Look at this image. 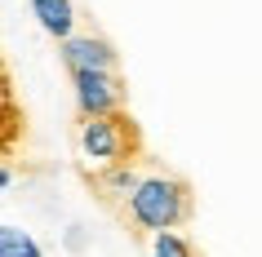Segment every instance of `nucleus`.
I'll use <instances>...</instances> for the list:
<instances>
[{"mask_svg":"<svg viewBox=\"0 0 262 257\" xmlns=\"http://www.w3.org/2000/svg\"><path fill=\"white\" fill-rule=\"evenodd\" d=\"M0 186H5V191H14V186H18V173H14V164H5V169H0Z\"/></svg>","mask_w":262,"mask_h":257,"instance_id":"1a4fd4ad","label":"nucleus"},{"mask_svg":"<svg viewBox=\"0 0 262 257\" xmlns=\"http://www.w3.org/2000/svg\"><path fill=\"white\" fill-rule=\"evenodd\" d=\"M142 169L134 160H124V164H116V169H102V191L107 195H116V200H129L134 191H138V182H142Z\"/></svg>","mask_w":262,"mask_h":257,"instance_id":"423d86ee","label":"nucleus"},{"mask_svg":"<svg viewBox=\"0 0 262 257\" xmlns=\"http://www.w3.org/2000/svg\"><path fill=\"white\" fill-rule=\"evenodd\" d=\"M58 54H62L67 71H116V49H111V40L94 36V31H76L67 40H58Z\"/></svg>","mask_w":262,"mask_h":257,"instance_id":"20e7f679","label":"nucleus"},{"mask_svg":"<svg viewBox=\"0 0 262 257\" xmlns=\"http://www.w3.org/2000/svg\"><path fill=\"white\" fill-rule=\"evenodd\" d=\"M0 257H45V248L36 244L31 230L5 222V226H0Z\"/></svg>","mask_w":262,"mask_h":257,"instance_id":"0eeeda50","label":"nucleus"},{"mask_svg":"<svg viewBox=\"0 0 262 257\" xmlns=\"http://www.w3.org/2000/svg\"><path fill=\"white\" fill-rule=\"evenodd\" d=\"M31 18L40 22L45 36H54V40H67L76 36L80 27V9H76V0H27Z\"/></svg>","mask_w":262,"mask_h":257,"instance_id":"39448f33","label":"nucleus"},{"mask_svg":"<svg viewBox=\"0 0 262 257\" xmlns=\"http://www.w3.org/2000/svg\"><path fill=\"white\" fill-rule=\"evenodd\" d=\"M124 208H129V222L142 230H178L191 213V191L173 173H147L138 191L124 200Z\"/></svg>","mask_w":262,"mask_h":257,"instance_id":"f257e3e1","label":"nucleus"},{"mask_svg":"<svg viewBox=\"0 0 262 257\" xmlns=\"http://www.w3.org/2000/svg\"><path fill=\"white\" fill-rule=\"evenodd\" d=\"M147 257H195V253H191V244L182 240L178 230H151Z\"/></svg>","mask_w":262,"mask_h":257,"instance_id":"6e6552de","label":"nucleus"},{"mask_svg":"<svg viewBox=\"0 0 262 257\" xmlns=\"http://www.w3.org/2000/svg\"><path fill=\"white\" fill-rule=\"evenodd\" d=\"M134 124L129 115L111 111V115H80V129H76V155H80L84 169H116L134 155Z\"/></svg>","mask_w":262,"mask_h":257,"instance_id":"f03ea898","label":"nucleus"},{"mask_svg":"<svg viewBox=\"0 0 262 257\" xmlns=\"http://www.w3.org/2000/svg\"><path fill=\"white\" fill-rule=\"evenodd\" d=\"M71 102L80 115H111L120 111L124 89L116 71H71Z\"/></svg>","mask_w":262,"mask_h":257,"instance_id":"7ed1b4c3","label":"nucleus"}]
</instances>
